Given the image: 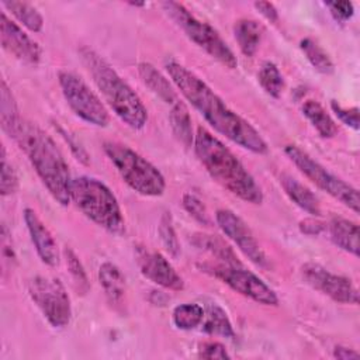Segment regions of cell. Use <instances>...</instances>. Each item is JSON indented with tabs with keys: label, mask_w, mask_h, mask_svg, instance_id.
Returning <instances> with one entry per match:
<instances>
[{
	"label": "cell",
	"mask_w": 360,
	"mask_h": 360,
	"mask_svg": "<svg viewBox=\"0 0 360 360\" xmlns=\"http://www.w3.org/2000/svg\"><path fill=\"white\" fill-rule=\"evenodd\" d=\"M169 77L183 97L204 117V120L221 135L253 153H266L269 146L260 132L228 104L195 73L176 60L165 65Z\"/></svg>",
	"instance_id": "cell-1"
},
{
	"label": "cell",
	"mask_w": 360,
	"mask_h": 360,
	"mask_svg": "<svg viewBox=\"0 0 360 360\" xmlns=\"http://www.w3.org/2000/svg\"><path fill=\"white\" fill-rule=\"evenodd\" d=\"M194 150L208 174L231 194L245 202L259 205L263 191L242 162L217 136L198 127L194 135Z\"/></svg>",
	"instance_id": "cell-2"
},
{
	"label": "cell",
	"mask_w": 360,
	"mask_h": 360,
	"mask_svg": "<svg viewBox=\"0 0 360 360\" xmlns=\"http://www.w3.org/2000/svg\"><path fill=\"white\" fill-rule=\"evenodd\" d=\"M38 177L60 205L70 202L69 166L55 141L37 124L21 121L14 136Z\"/></svg>",
	"instance_id": "cell-3"
},
{
	"label": "cell",
	"mask_w": 360,
	"mask_h": 360,
	"mask_svg": "<svg viewBox=\"0 0 360 360\" xmlns=\"http://www.w3.org/2000/svg\"><path fill=\"white\" fill-rule=\"evenodd\" d=\"M80 55L114 114L132 129L143 128L148 121V110L132 87L93 49L83 46Z\"/></svg>",
	"instance_id": "cell-4"
},
{
	"label": "cell",
	"mask_w": 360,
	"mask_h": 360,
	"mask_svg": "<svg viewBox=\"0 0 360 360\" xmlns=\"http://www.w3.org/2000/svg\"><path fill=\"white\" fill-rule=\"evenodd\" d=\"M70 201L100 228L112 235L125 232V219L112 191L98 179L80 176L72 179Z\"/></svg>",
	"instance_id": "cell-5"
},
{
	"label": "cell",
	"mask_w": 360,
	"mask_h": 360,
	"mask_svg": "<svg viewBox=\"0 0 360 360\" xmlns=\"http://www.w3.org/2000/svg\"><path fill=\"white\" fill-rule=\"evenodd\" d=\"M103 149L121 179L138 194L159 197L166 190V180L160 170L138 152L118 142H104Z\"/></svg>",
	"instance_id": "cell-6"
},
{
	"label": "cell",
	"mask_w": 360,
	"mask_h": 360,
	"mask_svg": "<svg viewBox=\"0 0 360 360\" xmlns=\"http://www.w3.org/2000/svg\"><path fill=\"white\" fill-rule=\"evenodd\" d=\"M162 7L198 48L205 51L211 58L228 69H235L238 66L235 53L214 27L197 18L180 3L165 1L162 3Z\"/></svg>",
	"instance_id": "cell-7"
},
{
	"label": "cell",
	"mask_w": 360,
	"mask_h": 360,
	"mask_svg": "<svg viewBox=\"0 0 360 360\" xmlns=\"http://www.w3.org/2000/svg\"><path fill=\"white\" fill-rule=\"evenodd\" d=\"M284 153L298 167V170L316 187L332 195L335 200H338L352 211L359 212L360 197L357 188L330 173L297 145H285Z\"/></svg>",
	"instance_id": "cell-8"
},
{
	"label": "cell",
	"mask_w": 360,
	"mask_h": 360,
	"mask_svg": "<svg viewBox=\"0 0 360 360\" xmlns=\"http://www.w3.org/2000/svg\"><path fill=\"white\" fill-rule=\"evenodd\" d=\"M28 295L52 328H65L72 319L69 294L59 278L37 276L28 283Z\"/></svg>",
	"instance_id": "cell-9"
},
{
	"label": "cell",
	"mask_w": 360,
	"mask_h": 360,
	"mask_svg": "<svg viewBox=\"0 0 360 360\" xmlns=\"http://www.w3.org/2000/svg\"><path fill=\"white\" fill-rule=\"evenodd\" d=\"M58 80L66 103L79 118L96 127H107L110 124V114L105 105L80 76L60 70Z\"/></svg>",
	"instance_id": "cell-10"
},
{
	"label": "cell",
	"mask_w": 360,
	"mask_h": 360,
	"mask_svg": "<svg viewBox=\"0 0 360 360\" xmlns=\"http://www.w3.org/2000/svg\"><path fill=\"white\" fill-rule=\"evenodd\" d=\"M202 270L219 278L233 291L239 292L246 298L253 300L257 304L273 305V307L278 305V297L274 292V290L270 288L255 273L246 270L242 264H226V263L204 264Z\"/></svg>",
	"instance_id": "cell-11"
},
{
	"label": "cell",
	"mask_w": 360,
	"mask_h": 360,
	"mask_svg": "<svg viewBox=\"0 0 360 360\" xmlns=\"http://www.w3.org/2000/svg\"><path fill=\"white\" fill-rule=\"evenodd\" d=\"M300 273L308 285L328 295L330 300L340 304H359V291L350 278L333 274L323 266L312 262L302 264Z\"/></svg>",
	"instance_id": "cell-12"
},
{
	"label": "cell",
	"mask_w": 360,
	"mask_h": 360,
	"mask_svg": "<svg viewBox=\"0 0 360 360\" xmlns=\"http://www.w3.org/2000/svg\"><path fill=\"white\" fill-rule=\"evenodd\" d=\"M215 221L219 229L238 246V249L255 264L266 266L267 257L246 222L231 210H218Z\"/></svg>",
	"instance_id": "cell-13"
},
{
	"label": "cell",
	"mask_w": 360,
	"mask_h": 360,
	"mask_svg": "<svg viewBox=\"0 0 360 360\" xmlns=\"http://www.w3.org/2000/svg\"><path fill=\"white\" fill-rule=\"evenodd\" d=\"M135 260L141 274L149 281L172 291L184 288L181 276L162 253L139 246L135 249Z\"/></svg>",
	"instance_id": "cell-14"
},
{
	"label": "cell",
	"mask_w": 360,
	"mask_h": 360,
	"mask_svg": "<svg viewBox=\"0 0 360 360\" xmlns=\"http://www.w3.org/2000/svg\"><path fill=\"white\" fill-rule=\"evenodd\" d=\"M0 38L3 48L18 60L27 65H37L41 60V46L17 22L7 17L6 11L0 14Z\"/></svg>",
	"instance_id": "cell-15"
},
{
	"label": "cell",
	"mask_w": 360,
	"mask_h": 360,
	"mask_svg": "<svg viewBox=\"0 0 360 360\" xmlns=\"http://www.w3.org/2000/svg\"><path fill=\"white\" fill-rule=\"evenodd\" d=\"M24 221L39 259L48 266H56L59 263V250L48 226L31 208L24 210Z\"/></svg>",
	"instance_id": "cell-16"
},
{
	"label": "cell",
	"mask_w": 360,
	"mask_h": 360,
	"mask_svg": "<svg viewBox=\"0 0 360 360\" xmlns=\"http://www.w3.org/2000/svg\"><path fill=\"white\" fill-rule=\"evenodd\" d=\"M138 72L142 82L150 89V91L159 97L169 108L176 107L181 103L179 94L176 93L174 87L169 82L166 76H163L153 65L148 62H141L138 65Z\"/></svg>",
	"instance_id": "cell-17"
},
{
	"label": "cell",
	"mask_w": 360,
	"mask_h": 360,
	"mask_svg": "<svg viewBox=\"0 0 360 360\" xmlns=\"http://www.w3.org/2000/svg\"><path fill=\"white\" fill-rule=\"evenodd\" d=\"M330 240L342 250L359 256V225L345 218H332L326 224Z\"/></svg>",
	"instance_id": "cell-18"
},
{
	"label": "cell",
	"mask_w": 360,
	"mask_h": 360,
	"mask_svg": "<svg viewBox=\"0 0 360 360\" xmlns=\"http://www.w3.org/2000/svg\"><path fill=\"white\" fill-rule=\"evenodd\" d=\"M280 183L288 198L298 205L301 210L305 212L318 217L321 214V204L316 195L302 183H300L297 179L288 176V174H281L280 176Z\"/></svg>",
	"instance_id": "cell-19"
},
{
	"label": "cell",
	"mask_w": 360,
	"mask_h": 360,
	"mask_svg": "<svg viewBox=\"0 0 360 360\" xmlns=\"http://www.w3.org/2000/svg\"><path fill=\"white\" fill-rule=\"evenodd\" d=\"M263 27L252 18H240L233 25V35L240 52L252 58L259 49L262 41Z\"/></svg>",
	"instance_id": "cell-20"
},
{
	"label": "cell",
	"mask_w": 360,
	"mask_h": 360,
	"mask_svg": "<svg viewBox=\"0 0 360 360\" xmlns=\"http://www.w3.org/2000/svg\"><path fill=\"white\" fill-rule=\"evenodd\" d=\"M98 281L111 304H120L125 295V277L111 262H104L98 267Z\"/></svg>",
	"instance_id": "cell-21"
},
{
	"label": "cell",
	"mask_w": 360,
	"mask_h": 360,
	"mask_svg": "<svg viewBox=\"0 0 360 360\" xmlns=\"http://www.w3.org/2000/svg\"><path fill=\"white\" fill-rule=\"evenodd\" d=\"M304 117L316 129L322 138H333L338 132V127L333 118L326 112V110L316 100H305L302 107Z\"/></svg>",
	"instance_id": "cell-22"
},
{
	"label": "cell",
	"mask_w": 360,
	"mask_h": 360,
	"mask_svg": "<svg viewBox=\"0 0 360 360\" xmlns=\"http://www.w3.org/2000/svg\"><path fill=\"white\" fill-rule=\"evenodd\" d=\"M0 118H1V128L3 131L14 139L17 129L21 124V117L18 112L17 103L14 100V96L11 90L8 89L7 83L1 82V90H0Z\"/></svg>",
	"instance_id": "cell-23"
},
{
	"label": "cell",
	"mask_w": 360,
	"mask_h": 360,
	"mask_svg": "<svg viewBox=\"0 0 360 360\" xmlns=\"http://www.w3.org/2000/svg\"><path fill=\"white\" fill-rule=\"evenodd\" d=\"M202 330L210 335H218L228 339L235 338V330L226 312L218 304L212 302L204 308Z\"/></svg>",
	"instance_id": "cell-24"
},
{
	"label": "cell",
	"mask_w": 360,
	"mask_h": 360,
	"mask_svg": "<svg viewBox=\"0 0 360 360\" xmlns=\"http://www.w3.org/2000/svg\"><path fill=\"white\" fill-rule=\"evenodd\" d=\"M1 4L27 30H30L32 32H39L42 30L44 17L30 3H25V1H3Z\"/></svg>",
	"instance_id": "cell-25"
},
{
	"label": "cell",
	"mask_w": 360,
	"mask_h": 360,
	"mask_svg": "<svg viewBox=\"0 0 360 360\" xmlns=\"http://www.w3.org/2000/svg\"><path fill=\"white\" fill-rule=\"evenodd\" d=\"M300 48L308 62L321 73L330 75L335 70V65L328 52L312 38H304L300 41Z\"/></svg>",
	"instance_id": "cell-26"
},
{
	"label": "cell",
	"mask_w": 360,
	"mask_h": 360,
	"mask_svg": "<svg viewBox=\"0 0 360 360\" xmlns=\"http://www.w3.org/2000/svg\"><path fill=\"white\" fill-rule=\"evenodd\" d=\"M204 308L195 302L180 304L173 309L172 321L177 329L191 330L202 323Z\"/></svg>",
	"instance_id": "cell-27"
},
{
	"label": "cell",
	"mask_w": 360,
	"mask_h": 360,
	"mask_svg": "<svg viewBox=\"0 0 360 360\" xmlns=\"http://www.w3.org/2000/svg\"><path fill=\"white\" fill-rule=\"evenodd\" d=\"M194 245L208 250L212 256H215L219 263H226V264H242L233 250L218 236L214 235H197L194 239Z\"/></svg>",
	"instance_id": "cell-28"
},
{
	"label": "cell",
	"mask_w": 360,
	"mask_h": 360,
	"mask_svg": "<svg viewBox=\"0 0 360 360\" xmlns=\"http://www.w3.org/2000/svg\"><path fill=\"white\" fill-rule=\"evenodd\" d=\"M257 80L262 89L274 98H278L284 90V79L277 65L267 60L264 62L257 73Z\"/></svg>",
	"instance_id": "cell-29"
},
{
	"label": "cell",
	"mask_w": 360,
	"mask_h": 360,
	"mask_svg": "<svg viewBox=\"0 0 360 360\" xmlns=\"http://www.w3.org/2000/svg\"><path fill=\"white\" fill-rule=\"evenodd\" d=\"M159 235L165 249L169 252L170 256L177 257L180 255V243L173 226L170 212H163L160 222H159Z\"/></svg>",
	"instance_id": "cell-30"
},
{
	"label": "cell",
	"mask_w": 360,
	"mask_h": 360,
	"mask_svg": "<svg viewBox=\"0 0 360 360\" xmlns=\"http://www.w3.org/2000/svg\"><path fill=\"white\" fill-rule=\"evenodd\" d=\"M65 256H66V264H68V269H69V273H70L75 287L77 288L79 292L86 294L89 291V280H87V274H86L80 260L77 259V256L75 255V252L70 248L65 249Z\"/></svg>",
	"instance_id": "cell-31"
},
{
	"label": "cell",
	"mask_w": 360,
	"mask_h": 360,
	"mask_svg": "<svg viewBox=\"0 0 360 360\" xmlns=\"http://www.w3.org/2000/svg\"><path fill=\"white\" fill-rule=\"evenodd\" d=\"M18 190V177L13 166L6 159V150L1 148V179H0V193L1 195L13 194Z\"/></svg>",
	"instance_id": "cell-32"
},
{
	"label": "cell",
	"mask_w": 360,
	"mask_h": 360,
	"mask_svg": "<svg viewBox=\"0 0 360 360\" xmlns=\"http://www.w3.org/2000/svg\"><path fill=\"white\" fill-rule=\"evenodd\" d=\"M183 207H184V210H186L194 219H197L198 222H201V224H204V225H208V224H210L207 208H205L204 202H202L195 194L186 193V194L183 195Z\"/></svg>",
	"instance_id": "cell-33"
},
{
	"label": "cell",
	"mask_w": 360,
	"mask_h": 360,
	"mask_svg": "<svg viewBox=\"0 0 360 360\" xmlns=\"http://www.w3.org/2000/svg\"><path fill=\"white\" fill-rule=\"evenodd\" d=\"M330 108L335 112V115L347 127L353 128L354 131L359 129V108L357 107H352V108H346L342 107L338 101L332 100L330 101Z\"/></svg>",
	"instance_id": "cell-34"
},
{
	"label": "cell",
	"mask_w": 360,
	"mask_h": 360,
	"mask_svg": "<svg viewBox=\"0 0 360 360\" xmlns=\"http://www.w3.org/2000/svg\"><path fill=\"white\" fill-rule=\"evenodd\" d=\"M198 357L202 359H229V353L226 347L219 342H204L198 347Z\"/></svg>",
	"instance_id": "cell-35"
},
{
	"label": "cell",
	"mask_w": 360,
	"mask_h": 360,
	"mask_svg": "<svg viewBox=\"0 0 360 360\" xmlns=\"http://www.w3.org/2000/svg\"><path fill=\"white\" fill-rule=\"evenodd\" d=\"M326 6L330 10V14L338 21H347L354 14V7L352 1H332L326 3Z\"/></svg>",
	"instance_id": "cell-36"
},
{
	"label": "cell",
	"mask_w": 360,
	"mask_h": 360,
	"mask_svg": "<svg viewBox=\"0 0 360 360\" xmlns=\"http://www.w3.org/2000/svg\"><path fill=\"white\" fill-rule=\"evenodd\" d=\"M298 228L305 235L316 236V235H321L326 229V224H323L322 221H319L315 217H312V218H305V219L300 221Z\"/></svg>",
	"instance_id": "cell-37"
},
{
	"label": "cell",
	"mask_w": 360,
	"mask_h": 360,
	"mask_svg": "<svg viewBox=\"0 0 360 360\" xmlns=\"http://www.w3.org/2000/svg\"><path fill=\"white\" fill-rule=\"evenodd\" d=\"M8 231L7 226L3 225L1 228V255H3V262L8 263L11 266L13 262H15V253L11 245V239L8 238Z\"/></svg>",
	"instance_id": "cell-38"
},
{
	"label": "cell",
	"mask_w": 360,
	"mask_h": 360,
	"mask_svg": "<svg viewBox=\"0 0 360 360\" xmlns=\"http://www.w3.org/2000/svg\"><path fill=\"white\" fill-rule=\"evenodd\" d=\"M255 7L259 10V13L266 18L269 20L270 22H277L278 21V11L277 8L274 7L273 3H269V1H256L255 3Z\"/></svg>",
	"instance_id": "cell-39"
},
{
	"label": "cell",
	"mask_w": 360,
	"mask_h": 360,
	"mask_svg": "<svg viewBox=\"0 0 360 360\" xmlns=\"http://www.w3.org/2000/svg\"><path fill=\"white\" fill-rule=\"evenodd\" d=\"M59 132L63 135V138L66 139V142L70 145L72 152L76 155V158H77L79 160H82L83 163H89V156H87L86 150L82 148V145H80V143H77V142L70 136V134H68V132H66V131H63L62 128H59Z\"/></svg>",
	"instance_id": "cell-40"
},
{
	"label": "cell",
	"mask_w": 360,
	"mask_h": 360,
	"mask_svg": "<svg viewBox=\"0 0 360 360\" xmlns=\"http://www.w3.org/2000/svg\"><path fill=\"white\" fill-rule=\"evenodd\" d=\"M333 357L340 359V360H352V359H359V353L356 350L345 347V346H336L333 349Z\"/></svg>",
	"instance_id": "cell-41"
}]
</instances>
